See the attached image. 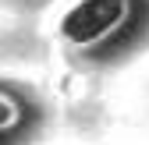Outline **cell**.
Segmentation results:
<instances>
[{
  "mask_svg": "<svg viewBox=\"0 0 149 145\" xmlns=\"http://www.w3.org/2000/svg\"><path fill=\"white\" fill-rule=\"evenodd\" d=\"M132 0H78L61 18V35L74 50H92L128 25Z\"/></svg>",
  "mask_w": 149,
  "mask_h": 145,
  "instance_id": "1",
  "label": "cell"
},
{
  "mask_svg": "<svg viewBox=\"0 0 149 145\" xmlns=\"http://www.w3.org/2000/svg\"><path fill=\"white\" fill-rule=\"evenodd\" d=\"M18 120H22V106H18L11 96L0 92V131H11Z\"/></svg>",
  "mask_w": 149,
  "mask_h": 145,
  "instance_id": "2",
  "label": "cell"
}]
</instances>
